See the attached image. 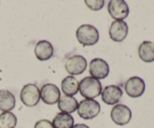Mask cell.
Listing matches in <instances>:
<instances>
[{
    "label": "cell",
    "instance_id": "obj_10",
    "mask_svg": "<svg viewBox=\"0 0 154 128\" xmlns=\"http://www.w3.org/2000/svg\"><path fill=\"white\" fill-rule=\"evenodd\" d=\"M40 97L45 103L53 105L60 100V91L55 84H46L41 89Z\"/></svg>",
    "mask_w": 154,
    "mask_h": 128
},
{
    "label": "cell",
    "instance_id": "obj_15",
    "mask_svg": "<svg viewBox=\"0 0 154 128\" xmlns=\"http://www.w3.org/2000/svg\"><path fill=\"white\" fill-rule=\"evenodd\" d=\"M78 103L75 97L69 96H63L58 101V108L62 112L73 113L78 109Z\"/></svg>",
    "mask_w": 154,
    "mask_h": 128
},
{
    "label": "cell",
    "instance_id": "obj_4",
    "mask_svg": "<svg viewBox=\"0 0 154 128\" xmlns=\"http://www.w3.org/2000/svg\"><path fill=\"white\" fill-rule=\"evenodd\" d=\"M20 99L28 107L37 105L40 100V90L34 84H26L20 92Z\"/></svg>",
    "mask_w": 154,
    "mask_h": 128
},
{
    "label": "cell",
    "instance_id": "obj_17",
    "mask_svg": "<svg viewBox=\"0 0 154 128\" xmlns=\"http://www.w3.org/2000/svg\"><path fill=\"white\" fill-rule=\"evenodd\" d=\"M15 97L8 90H0V110L10 111L15 106Z\"/></svg>",
    "mask_w": 154,
    "mask_h": 128
},
{
    "label": "cell",
    "instance_id": "obj_2",
    "mask_svg": "<svg viewBox=\"0 0 154 128\" xmlns=\"http://www.w3.org/2000/svg\"><path fill=\"white\" fill-rule=\"evenodd\" d=\"M76 37L78 42L84 46H92L98 42L99 34L95 27L84 24L77 30Z\"/></svg>",
    "mask_w": 154,
    "mask_h": 128
},
{
    "label": "cell",
    "instance_id": "obj_18",
    "mask_svg": "<svg viewBox=\"0 0 154 128\" xmlns=\"http://www.w3.org/2000/svg\"><path fill=\"white\" fill-rule=\"evenodd\" d=\"M52 124L54 128H72L74 118L70 114L60 112L54 117Z\"/></svg>",
    "mask_w": 154,
    "mask_h": 128
},
{
    "label": "cell",
    "instance_id": "obj_21",
    "mask_svg": "<svg viewBox=\"0 0 154 128\" xmlns=\"http://www.w3.org/2000/svg\"><path fill=\"white\" fill-rule=\"evenodd\" d=\"M34 128H54L52 123L48 120H41L36 122Z\"/></svg>",
    "mask_w": 154,
    "mask_h": 128
},
{
    "label": "cell",
    "instance_id": "obj_12",
    "mask_svg": "<svg viewBox=\"0 0 154 128\" xmlns=\"http://www.w3.org/2000/svg\"><path fill=\"white\" fill-rule=\"evenodd\" d=\"M123 96L121 88L116 85L107 86L102 92V99L108 105H114L117 103Z\"/></svg>",
    "mask_w": 154,
    "mask_h": 128
},
{
    "label": "cell",
    "instance_id": "obj_16",
    "mask_svg": "<svg viewBox=\"0 0 154 128\" xmlns=\"http://www.w3.org/2000/svg\"><path fill=\"white\" fill-rule=\"evenodd\" d=\"M63 92L66 96H72L77 94L79 90V82L73 76H67L63 80L61 84Z\"/></svg>",
    "mask_w": 154,
    "mask_h": 128
},
{
    "label": "cell",
    "instance_id": "obj_20",
    "mask_svg": "<svg viewBox=\"0 0 154 128\" xmlns=\"http://www.w3.org/2000/svg\"><path fill=\"white\" fill-rule=\"evenodd\" d=\"M85 4L91 10L99 11L104 7L105 2L103 0H86Z\"/></svg>",
    "mask_w": 154,
    "mask_h": 128
},
{
    "label": "cell",
    "instance_id": "obj_8",
    "mask_svg": "<svg viewBox=\"0 0 154 128\" xmlns=\"http://www.w3.org/2000/svg\"><path fill=\"white\" fill-rule=\"evenodd\" d=\"M145 90V83L140 77L134 76L129 78L125 84L126 94L132 98L141 96Z\"/></svg>",
    "mask_w": 154,
    "mask_h": 128
},
{
    "label": "cell",
    "instance_id": "obj_13",
    "mask_svg": "<svg viewBox=\"0 0 154 128\" xmlns=\"http://www.w3.org/2000/svg\"><path fill=\"white\" fill-rule=\"evenodd\" d=\"M34 52L38 60L41 61H45L53 57L54 48L51 42L46 40H42L37 43Z\"/></svg>",
    "mask_w": 154,
    "mask_h": 128
},
{
    "label": "cell",
    "instance_id": "obj_11",
    "mask_svg": "<svg viewBox=\"0 0 154 128\" xmlns=\"http://www.w3.org/2000/svg\"><path fill=\"white\" fill-rule=\"evenodd\" d=\"M128 34V26L123 20H115L111 23L109 29L110 38L117 42H122Z\"/></svg>",
    "mask_w": 154,
    "mask_h": 128
},
{
    "label": "cell",
    "instance_id": "obj_22",
    "mask_svg": "<svg viewBox=\"0 0 154 128\" xmlns=\"http://www.w3.org/2000/svg\"><path fill=\"white\" fill-rule=\"evenodd\" d=\"M72 128H90L87 125L84 124V123H78L72 126Z\"/></svg>",
    "mask_w": 154,
    "mask_h": 128
},
{
    "label": "cell",
    "instance_id": "obj_14",
    "mask_svg": "<svg viewBox=\"0 0 154 128\" xmlns=\"http://www.w3.org/2000/svg\"><path fill=\"white\" fill-rule=\"evenodd\" d=\"M140 59L146 63L154 61V43L150 41H144L138 48Z\"/></svg>",
    "mask_w": 154,
    "mask_h": 128
},
{
    "label": "cell",
    "instance_id": "obj_5",
    "mask_svg": "<svg viewBox=\"0 0 154 128\" xmlns=\"http://www.w3.org/2000/svg\"><path fill=\"white\" fill-rule=\"evenodd\" d=\"M108 11L111 17L116 20H123L129 13V6L123 0H111L108 5Z\"/></svg>",
    "mask_w": 154,
    "mask_h": 128
},
{
    "label": "cell",
    "instance_id": "obj_7",
    "mask_svg": "<svg viewBox=\"0 0 154 128\" xmlns=\"http://www.w3.org/2000/svg\"><path fill=\"white\" fill-rule=\"evenodd\" d=\"M87 60L83 56L75 55L66 60L65 68L68 73L72 75H81L87 68Z\"/></svg>",
    "mask_w": 154,
    "mask_h": 128
},
{
    "label": "cell",
    "instance_id": "obj_19",
    "mask_svg": "<svg viewBox=\"0 0 154 128\" xmlns=\"http://www.w3.org/2000/svg\"><path fill=\"white\" fill-rule=\"evenodd\" d=\"M17 119L11 111H5L0 114V128H14Z\"/></svg>",
    "mask_w": 154,
    "mask_h": 128
},
{
    "label": "cell",
    "instance_id": "obj_3",
    "mask_svg": "<svg viewBox=\"0 0 154 128\" xmlns=\"http://www.w3.org/2000/svg\"><path fill=\"white\" fill-rule=\"evenodd\" d=\"M101 106L96 100L86 99L81 101L78 106V113L80 117L85 120L93 119L99 114Z\"/></svg>",
    "mask_w": 154,
    "mask_h": 128
},
{
    "label": "cell",
    "instance_id": "obj_9",
    "mask_svg": "<svg viewBox=\"0 0 154 128\" xmlns=\"http://www.w3.org/2000/svg\"><path fill=\"white\" fill-rule=\"evenodd\" d=\"M89 72L93 78L104 79L109 74V66L105 60L101 58H95L90 62Z\"/></svg>",
    "mask_w": 154,
    "mask_h": 128
},
{
    "label": "cell",
    "instance_id": "obj_6",
    "mask_svg": "<svg viewBox=\"0 0 154 128\" xmlns=\"http://www.w3.org/2000/svg\"><path fill=\"white\" fill-rule=\"evenodd\" d=\"M111 117L113 122L117 125L123 126L127 124L132 118L130 108L125 105L118 104L113 107L111 111Z\"/></svg>",
    "mask_w": 154,
    "mask_h": 128
},
{
    "label": "cell",
    "instance_id": "obj_1",
    "mask_svg": "<svg viewBox=\"0 0 154 128\" xmlns=\"http://www.w3.org/2000/svg\"><path fill=\"white\" fill-rule=\"evenodd\" d=\"M102 87L100 81L92 76L85 77L79 84V90L82 96L92 99L99 96L102 92Z\"/></svg>",
    "mask_w": 154,
    "mask_h": 128
}]
</instances>
